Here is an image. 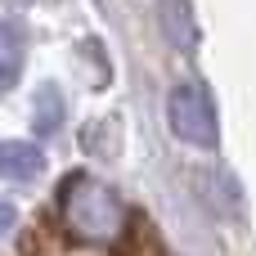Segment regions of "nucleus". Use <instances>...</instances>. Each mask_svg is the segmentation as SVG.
I'll use <instances>...</instances> for the list:
<instances>
[{"mask_svg":"<svg viewBox=\"0 0 256 256\" xmlns=\"http://www.w3.org/2000/svg\"><path fill=\"white\" fill-rule=\"evenodd\" d=\"M58 202H63L68 230L76 238H86V243H117L126 234V207H122V198L104 180H94L86 171H76V176L63 180Z\"/></svg>","mask_w":256,"mask_h":256,"instance_id":"1","label":"nucleus"},{"mask_svg":"<svg viewBox=\"0 0 256 256\" xmlns=\"http://www.w3.org/2000/svg\"><path fill=\"white\" fill-rule=\"evenodd\" d=\"M166 126L176 140L194 144V148H216L220 140V117H216V99L202 81H180L166 94Z\"/></svg>","mask_w":256,"mask_h":256,"instance_id":"2","label":"nucleus"},{"mask_svg":"<svg viewBox=\"0 0 256 256\" xmlns=\"http://www.w3.org/2000/svg\"><path fill=\"white\" fill-rule=\"evenodd\" d=\"M0 171H4V180H14V184H32V180L45 171V153H40L36 144H27V140H4V144H0Z\"/></svg>","mask_w":256,"mask_h":256,"instance_id":"3","label":"nucleus"},{"mask_svg":"<svg viewBox=\"0 0 256 256\" xmlns=\"http://www.w3.org/2000/svg\"><path fill=\"white\" fill-rule=\"evenodd\" d=\"M0 50H4V72H0V81L14 86V81H18V68H22V36H18V22H14V18H4Z\"/></svg>","mask_w":256,"mask_h":256,"instance_id":"4","label":"nucleus"}]
</instances>
